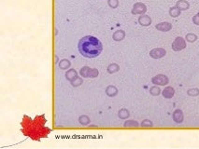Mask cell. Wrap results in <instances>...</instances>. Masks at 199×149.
<instances>
[{"label":"cell","instance_id":"cell-1","mask_svg":"<svg viewBox=\"0 0 199 149\" xmlns=\"http://www.w3.org/2000/svg\"><path fill=\"white\" fill-rule=\"evenodd\" d=\"M80 53L85 58H95L100 55L103 50L101 41L93 36H83L78 44Z\"/></svg>","mask_w":199,"mask_h":149},{"label":"cell","instance_id":"cell-16","mask_svg":"<svg viewBox=\"0 0 199 149\" xmlns=\"http://www.w3.org/2000/svg\"><path fill=\"white\" fill-rule=\"evenodd\" d=\"M118 117H119L121 119L124 120V119H126V118H128V117H130V112H129V110L126 109V108H122V109H120L119 112H118Z\"/></svg>","mask_w":199,"mask_h":149},{"label":"cell","instance_id":"cell-8","mask_svg":"<svg viewBox=\"0 0 199 149\" xmlns=\"http://www.w3.org/2000/svg\"><path fill=\"white\" fill-rule=\"evenodd\" d=\"M162 95L166 99H171V98H173V96L175 95V90H174V88L171 87V86L166 87L162 91Z\"/></svg>","mask_w":199,"mask_h":149},{"label":"cell","instance_id":"cell-9","mask_svg":"<svg viewBox=\"0 0 199 149\" xmlns=\"http://www.w3.org/2000/svg\"><path fill=\"white\" fill-rule=\"evenodd\" d=\"M64 76H65V79H68L69 82H72L73 80H75L79 77L78 76V72L75 69H72V68H70V69H69L68 71H66Z\"/></svg>","mask_w":199,"mask_h":149},{"label":"cell","instance_id":"cell-25","mask_svg":"<svg viewBox=\"0 0 199 149\" xmlns=\"http://www.w3.org/2000/svg\"><path fill=\"white\" fill-rule=\"evenodd\" d=\"M70 83H71V85H72L73 87H79V86H81V85L83 83V80H82V78L78 77L75 80H73V81L70 82Z\"/></svg>","mask_w":199,"mask_h":149},{"label":"cell","instance_id":"cell-10","mask_svg":"<svg viewBox=\"0 0 199 149\" xmlns=\"http://www.w3.org/2000/svg\"><path fill=\"white\" fill-rule=\"evenodd\" d=\"M155 28L161 32H168L172 29V24L170 23L164 22V23H160L156 24Z\"/></svg>","mask_w":199,"mask_h":149},{"label":"cell","instance_id":"cell-15","mask_svg":"<svg viewBox=\"0 0 199 149\" xmlns=\"http://www.w3.org/2000/svg\"><path fill=\"white\" fill-rule=\"evenodd\" d=\"M70 66H71V62L68 59H63L59 62V68L61 70H68V69L70 68Z\"/></svg>","mask_w":199,"mask_h":149},{"label":"cell","instance_id":"cell-12","mask_svg":"<svg viewBox=\"0 0 199 149\" xmlns=\"http://www.w3.org/2000/svg\"><path fill=\"white\" fill-rule=\"evenodd\" d=\"M105 92H106V94H107L108 97L113 98V97L117 96V94H118V89H117L115 86H113V85H109V86H108V87L106 88Z\"/></svg>","mask_w":199,"mask_h":149},{"label":"cell","instance_id":"cell-13","mask_svg":"<svg viewBox=\"0 0 199 149\" xmlns=\"http://www.w3.org/2000/svg\"><path fill=\"white\" fill-rule=\"evenodd\" d=\"M176 7L180 11H187L190 8V4L186 0H179L176 3Z\"/></svg>","mask_w":199,"mask_h":149},{"label":"cell","instance_id":"cell-21","mask_svg":"<svg viewBox=\"0 0 199 149\" xmlns=\"http://www.w3.org/2000/svg\"><path fill=\"white\" fill-rule=\"evenodd\" d=\"M150 93L153 96H158L162 93V92H161V89L158 87V85H155L150 89Z\"/></svg>","mask_w":199,"mask_h":149},{"label":"cell","instance_id":"cell-23","mask_svg":"<svg viewBox=\"0 0 199 149\" xmlns=\"http://www.w3.org/2000/svg\"><path fill=\"white\" fill-rule=\"evenodd\" d=\"M187 95L191 97H196L199 95V89L197 88H192L187 91Z\"/></svg>","mask_w":199,"mask_h":149},{"label":"cell","instance_id":"cell-5","mask_svg":"<svg viewBox=\"0 0 199 149\" xmlns=\"http://www.w3.org/2000/svg\"><path fill=\"white\" fill-rule=\"evenodd\" d=\"M166 50L163 48H155L150 51V57L153 59H161L166 56Z\"/></svg>","mask_w":199,"mask_h":149},{"label":"cell","instance_id":"cell-11","mask_svg":"<svg viewBox=\"0 0 199 149\" xmlns=\"http://www.w3.org/2000/svg\"><path fill=\"white\" fill-rule=\"evenodd\" d=\"M139 23L141 26H150L152 23V19L150 16L147 15H141L139 18Z\"/></svg>","mask_w":199,"mask_h":149},{"label":"cell","instance_id":"cell-6","mask_svg":"<svg viewBox=\"0 0 199 149\" xmlns=\"http://www.w3.org/2000/svg\"><path fill=\"white\" fill-rule=\"evenodd\" d=\"M147 11V7L145 4L141 3V2H139V3H136L133 7V10H132V13L134 15H138V14H144L145 12Z\"/></svg>","mask_w":199,"mask_h":149},{"label":"cell","instance_id":"cell-3","mask_svg":"<svg viewBox=\"0 0 199 149\" xmlns=\"http://www.w3.org/2000/svg\"><path fill=\"white\" fill-rule=\"evenodd\" d=\"M171 48L174 51H180L186 48V40L181 36H178L173 41Z\"/></svg>","mask_w":199,"mask_h":149},{"label":"cell","instance_id":"cell-7","mask_svg":"<svg viewBox=\"0 0 199 149\" xmlns=\"http://www.w3.org/2000/svg\"><path fill=\"white\" fill-rule=\"evenodd\" d=\"M172 118H173V120H174L176 123H178V124L182 123L183 120H184V115H183L182 110H180V109H176V110L173 112Z\"/></svg>","mask_w":199,"mask_h":149},{"label":"cell","instance_id":"cell-20","mask_svg":"<svg viewBox=\"0 0 199 149\" xmlns=\"http://www.w3.org/2000/svg\"><path fill=\"white\" fill-rule=\"evenodd\" d=\"M180 10H179L177 7H173V8H170L169 10V15L173 18H176V17H179L180 15Z\"/></svg>","mask_w":199,"mask_h":149},{"label":"cell","instance_id":"cell-14","mask_svg":"<svg viewBox=\"0 0 199 149\" xmlns=\"http://www.w3.org/2000/svg\"><path fill=\"white\" fill-rule=\"evenodd\" d=\"M124 37H125V33L122 30L115 31L113 36H112V38H113L114 41H122V40L124 39Z\"/></svg>","mask_w":199,"mask_h":149},{"label":"cell","instance_id":"cell-26","mask_svg":"<svg viewBox=\"0 0 199 149\" xmlns=\"http://www.w3.org/2000/svg\"><path fill=\"white\" fill-rule=\"evenodd\" d=\"M118 5H119V1H118V0H108V6L109 7L115 9V8L118 7Z\"/></svg>","mask_w":199,"mask_h":149},{"label":"cell","instance_id":"cell-4","mask_svg":"<svg viewBox=\"0 0 199 149\" xmlns=\"http://www.w3.org/2000/svg\"><path fill=\"white\" fill-rule=\"evenodd\" d=\"M152 82L154 84V85H158V86H166L169 82V79L166 76V74H159L157 76L153 77L152 79Z\"/></svg>","mask_w":199,"mask_h":149},{"label":"cell","instance_id":"cell-24","mask_svg":"<svg viewBox=\"0 0 199 149\" xmlns=\"http://www.w3.org/2000/svg\"><path fill=\"white\" fill-rule=\"evenodd\" d=\"M140 126L143 127V128H153V123L152 120L150 119H144L141 123H140Z\"/></svg>","mask_w":199,"mask_h":149},{"label":"cell","instance_id":"cell-27","mask_svg":"<svg viewBox=\"0 0 199 149\" xmlns=\"http://www.w3.org/2000/svg\"><path fill=\"white\" fill-rule=\"evenodd\" d=\"M192 23L195 25H199V12L192 17Z\"/></svg>","mask_w":199,"mask_h":149},{"label":"cell","instance_id":"cell-19","mask_svg":"<svg viewBox=\"0 0 199 149\" xmlns=\"http://www.w3.org/2000/svg\"><path fill=\"white\" fill-rule=\"evenodd\" d=\"M79 122H80V124H82V126H87V125L91 122V120H90V117H89L88 116L82 115V116H81V117H79Z\"/></svg>","mask_w":199,"mask_h":149},{"label":"cell","instance_id":"cell-2","mask_svg":"<svg viewBox=\"0 0 199 149\" xmlns=\"http://www.w3.org/2000/svg\"><path fill=\"white\" fill-rule=\"evenodd\" d=\"M80 74L81 76L83 77V78H90V79H95V78H97L98 74H99V72L97 69L95 68H91L89 66H83L81 71H80Z\"/></svg>","mask_w":199,"mask_h":149},{"label":"cell","instance_id":"cell-22","mask_svg":"<svg viewBox=\"0 0 199 149\" xmlns=\"http://www.w3.org/2000/svg\"><path fill=\"white\" fill-rule=\"evenodd\" d=\"M185 40L190 42V43H193V42H195L197 40V36L195 34H193V33H189V34L186 35Z\"/></svg>","mask_w":199,"mask_h":149},{"label":"cell","instance_id":"cell-18","mask_svg":"<svg viewBox=\"0 0 199 149\" xmlns=\"http://www.w3.org/2000/svg\"><path fill=\"white\" fill-rule=\"evenodd\" d=\"M119 70H120V66H119L117 63H115V62L108 64V68H107V71H108V74H114V73H117Z\"/></svg>","mask_w":199,"mask_h":149},{"label":"cell","instance_id":"cell-17","mask_svg":"<svg viewBox=\"0 0 199 149\" xmlns=\"http://www.w3.org/2000/svg\"><path fill=\"white\" fill-rule=\"evenodd\" d=\"M139 123L136 120H133V119H130V120H126L124 123H123V127L124 128H138L139 127Z\"/></svg>","mask_w":199,"mask_h":149}]
</instances>
